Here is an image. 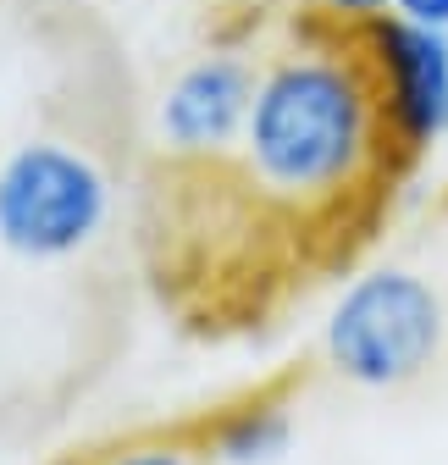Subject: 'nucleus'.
<instances>
[{
    "instance_id": "nucleus-3",
    "label": "nucleus",
    "mask_w": 448,
    "mask_h": 465,
    "mask_svg": "<svg viewBox=\"0 0 448 465\" xmlns=\"http://www.w3.org/2000/svg\"><path fill=\"white\" fill-rule=\"evenodd\" d=\"M111 222L105 166L62 139H23L0 161V250L17 261H73Z\"/></svg>"
},
{
    "instance_id": "nucleus-9",
    "label": "nucleus",
    "mask_w": 448,
    "mask_h": 465,
    "mask_svg": "<svg viewBox=\"0 0 448 465\" xmlns=\"http://www.w3.org/2000/svg\"><path fill=\"white\" fill-rule=\"evenodd\" d=\"M394 17H404V23H421V28H437V34H448V0H394Z\"/></svg>"
},
{
    "instance_id": "nucleus-4",
    "label": "nucleus",
    "mask_w": 448,
    "mask_h": 465,
    "mask_svg": "<svg viewBox=\"0 0 448 465\" xmlns=\"http://www.w3.org/2000/svg\"><path fill=\"white\" fill-rule=\"evenodd\" d=\"M382 100V123L399 161H421L448 144V34L382 17L355 34Z\"/></svg>"
},
{
    "instance_id": "nucleus-7",
    "label": "nucleus",
    "mask_w": 448,
    "mask_h": 465,
    "mask_svg": "<svg viewBox=\"0 0 448 465\" xmlns=\"http://www.w3.org/2000/svg\"><path fill=\"white\" fill-rule=\"evenodd\" d=\"M78 465H210V460H205L200 438H133V443H117Z\"/></svg>"
},
{
    "instance_id": "nucleus-1",
    "label": "nucleus",
    "mask_w": 448,
    "mask_h": 465,
    "mask_svg": "<svg viewBox=\"0 0 448 465\" xmlns=\"http://www.w3.org/2000/svg\"><path fill=\"white\" fill-rule=\"evenodd\" d=\"M239 166L271 211L299 222L349 211L399 166L355 34L310 17L299 45L260 67Z\"/></svg>"
},
{
    "instance_id": "nucleus-8",
    "label": "nucleus",
    "mask_w": 448,
    "mask_h": 465,
    "mask_svg": "<svg viewBox=\"0 0 448 465\" xmlns=\"http://www.w3.org/2000/svg\"><path fill=\"white\" fill-rule=\"evenodd\" d=\"M310 17L332 23L338 34H360V28H371L382 17H394V0H316Z\"/></svg>"
},
{
    "instance_id": "nucleus-5",
    "label": "nucleus",
    "mask_w": 448,
    "mask_h": 465,
    "mask_svg": "<svg viewBox=\"0 0 448 465\" xmlns=\"http://www.w3.org/2000/svg\"><path fill=\"white\" fill-rule=\"evenodd\" d=\"M260 67L239 45H210L166 78L155 100V139L172 161L189 166H216L239 155L249 105H255Z\"/></svg>"
},
{
    "instance_id": "nucleus-6",
    "label": "nucleus",
    "mask_w": 448,
    "mask_h": 465,
    "mask_svg": "<svg viewBox=\"0 0 448 465\" xmlns=\"http://www.w3.org/2000/svg\"><path fill=\"white\" fill-rule=\"evenodd\" d=\"M210 465H277L294 443V388L271 382L205 416L194 432Z\"/></svg>"
},
{
    "instance_id": "nucleus-2",
    "label": "nucleus",
    "mask_w": 448,
    "mask_h": 465,
    "mask_svg": "<svg viewBox=\"0 0 448 465\" xmlns=\"http://www.w3.org/2000/svg\"><path fill=\"white\" fill-rule=\"evenodd\" d=\"M448 343V300L443 288L404 261H382L344 282L321 327V361L326 371L365 388L394 393L421 382Z\"/></svg>"
}]
</instances>
